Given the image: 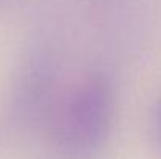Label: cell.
<instances>
[{
  "label": "cell",
  "instance_id": "cell-1",
  "mask_svg": "<svg viewBox=\"0 0 161 159\" xmlns=\"http://www.w3.org/2000/svg\"><path fill=\"white\" fill-rule=\"evenodd\" d=\"M114 112L116 94L111 78L105 72H89L63 94L49 128L64 153L89 156L105 145Z\"/></svg>",
  "mask_w": 161,
  "mask_h": 159
},
{
  "label": "cell",
  "instance_id": "cell-3",
  "mask_svg": "<svg viewBox=\"0 0 161 159\" xmlns=\"http://www.w3.org/2000/svg\"><path fill=\"white\" fill-rule=\"evenodd\" d=\"M152 137L155 148L161 155V95L153 109V117H152Z\"/></svg>",
  "mask_w": 161,
  "mask_h": 159
},
{
  "label": "cell",
  "instance_id": "cell-2",
  "mask_svg": "<svg viewBox=\"0 0 161 159\" xmlns=\"http://www.w3.org/2000/svg\"><path fill=\"white\" fill-rule=\"evenodd\" d=\"M59 66L52 53L30 52L17 66L11 86V114L22 126H50L63 94Z\"/></svg>",
  "mask_w": 161,
  "mask_h": 159
}]
</instances>
